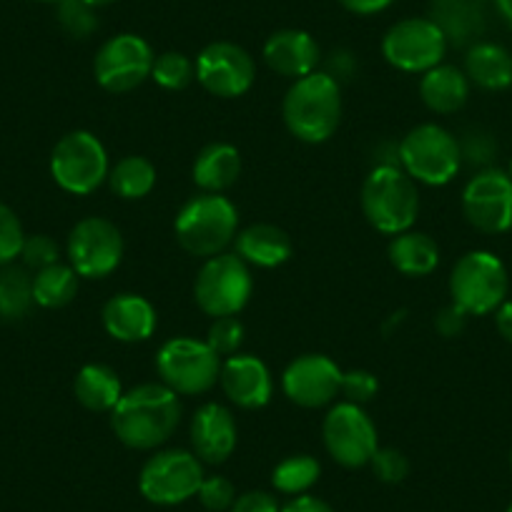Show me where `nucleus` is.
<instances>
[{"instance_id": "nucleus-1", "label": "nucleus", "mask_w": 512, "mask_h": 512, "mask_svg": "<svg viewBox=\"0 0 512 512\" xmlns=\"http://www.w3.org/2000/svg\"><path fill=\"white\" fill-rule=\"evenodd\" d=\"M181 422V400L161 382L136 384L111 410V430L131 450H159Z\"/></svg>"}, {"instance_id": "nucleus-2", "label": "nucleus", "mask_w": 512, "mask_h": 512, "mask_svg": "<svg viewBox=\"0 0 512 512\" xmlns=\"http://www.w3.org/2000/svg\"><path fill=\"white\" fill-rule=\"evenodd\" d=\"M282 118L289 134L304 144H324L342 123V88L327 71L297 78L282 101Z\"/></svg>"}, {"instance_id": "nucleus-3", "label": "nucleus", "mask_w": 512, "mask_h": 512, "mask_svg": "<svg viewBox=\"0 0 512 512\" xmlns=\"http://www.w3.org/2000/svg\"><path fill=\"white\" fill-rule=\"evenodd\" d=\"M239 234V211L224 194H206L186 201L174 221V236L181 249L199 259L224 254Z\"/></svg>"}, {"instance_id": "nucleus-4", "label": "nucleus", "mask_w": 512, "mask_h": 512, "mask_svg": "<svg viewBox=\"0 0 512 512\" xmlns=\"http://www.w3.org/2000/svg\"><path fill=\"white\" fill-rule=\"evenodd\" d=\"M364 219L379 234L397 236L410 231L420 216L417 184L397 164H379L362 184Z\"/></svg>"}, {"instance_id": "nucleus-5", "label": "nucleus", "mask_w": 512, "mask_h": 512, "mask_svg": "<svg viewBox=\"0 0 512 512\" xmlns=\"http://www.w3.org/2000/svg\"><path fill=\"white\" fill-rule=\"evenodd\" d=\"M397 164L415 184L445 186L460 174L462 146L440 123H420L397 146Z\"/></svg>"}, {"instance_id": "nucleus-6", "label": "nucleus", "mask_w": 512, "mask_h": 512, "mask_svg": "<svg viewBox=\"0 0 512 512\" xmlns=\"http://www.w3.org/2000/svg\"><path fill=\"white\" fill-rule=\"evenodd\" d=\"M510 277L500 256L492 251L475 249L457 259L450 274V297L467 317L495 314L507 299Z\"/></svg>"}, {"instance_id": "nucleus-7", "label": "nucleus", "mask_w": 512, "mask_h": 512, "mask_svg": "<svg viewBox=\"0 0 512 512\" xmlns=\"http://www.w3.org/2000/svg\"><path fill=\"white\" fill-rule=\"evenodd\" d=\"M224 359L206 344V339L174 337L156 352V374L179 397L206 395L219 384Z\"/></svg>"}, {"instance_id": "nucleus-8", "label": "nucleus", "mask_w": 512, "mask_h": 512, "mask_svg": "<svg viewBox=\"0 0 512 512\" xmlns=\"http://www.w3.org/2000/svg\"><path fill=\"white\" fill-rule=\"evenodd\" d=\"M254 292L251 267L236 256L224 251L211 259H204L194 282V299L204 314L216 317H236L249 304Z\"/></svg>"}, {"instance_id": "nucleus-9", "label": "nucleus", "mask_w": 512, "mask_h": 512, "mask_svg": "<svg viewBox=\"0 0 512 512\" xmlns=\"http://www.w3.org/2000/svg\"><path fill=\"white\" fill-rule=\"evenodd\" d=\"M108 151L91 131H71L51 154V176L66 194L88 196L108 181Z\"/></svg>"}, {"instance_id": "nucleus-10", "label": "nucleus", "mask_w": 512, "mask_h": 512, "mask_svg": "<svg viewBox=\"0 0 512 512\" xmlns=\"http://www.w3.org/2000/svg\"><path fill=\"white\" fill-rule=\"evenodd\" d=\"M204 477V462L194 452L171 447L154 452L141 467L139 492L154 505H181L199 495Z\"/></svg>"}, {"instance_id": "nucleus-11", "label": "nucleus", "mask_w": 512, "mask_h": 512, "mask_svg": "<svg viewBox=\"0 0 512 512\" xmlns=\"http://www.w3.org/2000/svg\"><path fill=\"white\" fill-rule=\"evenodd\" d=\"M121 229L106 216H86L71 229L66 256L73 272L81 279H106L123 262Z\"/></svg>"}, {"instance_id": "nucleus-12", "label": "nucleus", "mask_w": 512, "mask_h": 512, "mask_svg": "<svg viewBox=\"0 0 512 512\" xmlns=\"http://www.w3.org/2000/svg\"><path fill=\"white\" fill-rule=\"evenodd\" d=\"M322 440L329 457L347 470L367 467L379 450L377 425L367 410L352 402H337L329 407L322 422Z\"/></svg>"}, {"instance_id": "nucleus-13", "label": "nucleus", "mask_w": 512, "mask_h": 512, "mask_svg": "<svg viewBox=\"0 0 512 512\" xmlns=\"http://www.w3.org/2000/svg\"><path fill=\"white\" fill-rule=\"evenodd\" d=\"M447 36L432 18H405L382 38V56L402 73H427L440 66L447 53Z\"/></svg>"}, {"instance_id": "nucleus-14", "label": "nucleus", "mask_w": 512, "mask_h": 512, "mask_svg": "<svg viewBox=\"0 0 512 512\" xmlns=\"http://www.w3.org/2000/svg\"><path fill=\"white\" fill-rule=\"evenodd\" d=\"M154 58V48L146 38L136 33H118L98 48L93 58V76L103 91L116 93V96L136 91L141 83L151 78Z\"/></svg>"}, {"instance_id": "nucleus-15", "label": "nucleus", "mask_w": 512, "mask_h": 512, "mask_svg": "<svg viewBox=\"0 0 512 512\" xmlns=\"http://www.w3.org/2000/svg\"><path fill=\"white\" fill-rule=\"evenodd\" d=\"M462 214L482 234L512 229V179L507 171L482 169L462 189Z\"/></svg>"}, {"instance_id": "nucleus-16", "label": "nucleus", "mask_w": 512, "mask_h": 512, "mask_svg": "<svg viewBox=\"0 0 512 512\" xmlns=\"http://www.w3.org/2000/svg\"><path fill=\"white\" fill-rule=\"evenodd\" d=\"M196 81L216 98H239L256 81V63L246 48L231 41H214L196 56Z\"/></svg>"}, {"instance_id": "nucleus-17", "label": "nucleus", "mask_w": 512, "mask_h": 512, "mask_svg": "<svg viewBox=\"0 0 512 512\" xmlns=\"http://www.w3.org/2000/svg\"><path fill=\"white\" fill-rule=\"evenodd\" d=\"M342 367L327 354H302L282 374V390L289 402L304 410L332 405L342 390Z\"/></svg>"}, {"instance_id": "nucleus-18", "label": "nucleus", "mask_w": 512, "mask_h": 512, "mask_svg": "<svg viewBox=\"0 0 512 512\" xmlns=\"http://www.w3.org/2000/svg\"><path fill=\"white\" fill-rule=\"evenodd\" d=\"M219 384L231 405L241 410H262L274 395V379L267 362L256 354H234L221 362Z\"/></svg>"}, {"instance_id": "nucleus-19", "label": "nucleus", "mask_w": 512, "mask_h": 512, "mask_svg": "<svg viewBox=\"0 0 512 512\" xmlns=\"http://www.w3.org/2000/svg\"><path fill=\"white\" fill-rule=\"evenodd\" d=\"M191 452L204 465H221L229 460L239 442V427L229 407L219 402H206L191 417L189 427Z\"/></svg>"}, {"instance_id": "nucleus-20", "label": "nucleus", "mask_w": 512, "mask_h": 512, "mask_svg": "<svg viewBox=\"0 0 512 512\" xmlns=\"http://www.w3.org/2000/svg\"><path fill=\"white\" fill-rule=\"evenodd\" d=\"M103 329L111 339L123 344L146 342L154 337L159 327V314L156 307L146 297L136 292L113 294L101 309Z\"/></svg>"}, {"instance_id": "nucleus-21", "label": "nucleus", "mask_w": 512, "mask_h": 512, "mask_svg": "<svg viewBox=\"0 0 512 512\" xmlns=\"http://www.w3.org/2000/svg\"><path fill=\"white\" fill-rule=\"evenodd\" d=\"M319 58H322L319 43L314 41L312 33L299 31V28H282L264 43V63L274 73L292 81L317 71Z\"/></svg>"}, {"instance_id": "nucleus-22", "label": "nucleus", "mask_w": 512, "mask_h": 512, "mask_svg": "<svg viewBox=\"0 0 512 512\" xmlns=\"http://www.w3.org/2000/svg\"><path fill=\"white\" fill-rule=\"evenodd\" d=\"M234 254L241 256L249 267L277 269L292 259L294 244L282 226L251 224L236 234Z\"/></svg>"}, {"instance_id": "nucleus-23", "label": "nucleus", "mask_w": 512, "mask_h": 512, "mask_svg": "<svg viewBox=\"0 0 512 512\" xmlns=\"http://www.w3.org/2000/svg\"><path fill=\"white\" fill-rule=\"evenodd\" d=\"M191 176H194V184L206 194H224L241 176L239 149L226 141L206 144L196 156Z\"/></svg>"}, {"instance_id": "nucleus-24", "label": "nucleus", "mask_w": 512, "mask_h": 512, "mask_svg": "<svg viewBox=\"0 0 512 512\" xmlns=\"http://www.w3.org/2000/svg\"><path fill=\"white\" fill-rule=\"evenodd\" d=\"M420 98L432 113H442V116L457 113L460 108H465L467 98H470V78L460 68L440 63L422 73Z\"/></svg>"}, {"instance_id": "nucleus-25", "label": "nucleus", "mask_w": 512, "mask_h": 512, "mask_svg": "<svg viewBox=\"0 0 512 512\" xmlns=\"http://www.w3.org/2000/svg\"><path fill=\"white\" fill-rule=\"evenodd\" d=\"M465 76L482 91H505L512 86V53L500 43H472L465 56Z\"/></svg>"}, {"instance_id": "nucleus-26", "label": "nucleus", "mask_w": 512, "mask_h": 512, "mask_svg": "<svg viewBox=\"0 0 512 512\" xmlns=\"http://www.w3.org/2000/svg\"><path fill=\"white\" fill-rule=\"evenodd\" d=\"M390 264L405 277H430L440 264V246L425 231H402L387 246Z\"/></svg>"}, {"instance_id": "nucleus-27", "label": "nucleus", "mask_w": 512, "mask_h": 512, "mask_svg": "<svg viewBox=\"0 0 512 512\" xmlns=\"http://www.w3.org/2000/svg\"><path fill=\"white\" fill-rule=\"evenodd\" d=\"M73 392H76V400L81 402V407H86L88 412H108L111 415V410L123 395V384L116 369L101 362H91L78 369L76 379H73Z\"/></svg>"}, {"instance_id": "nucleus-28", "label": "nucleus", "mask_w": 512, "mask_h": 512, "mask_svg": "<svg viewBox=\"0 0 512 512\" xmlns=\"http://www.w3.org/2000/svg\"><path fill=\"white\" fill-rule=\"evenodd\" d=\"M432 21L442 28L447 43H470L482 33V0H432Z\"/></svg>"}, {"instance_id": "nucleus-29", "label": "nucleus", "mask_w": 512, "mask_h": 512, "mask_svg": "<svg viewBox=\"0 0 512 512\" xmlns=\"http://www.w3.org/2000/svg\"><path fill=\"white\" fill-rule=\"evenodd\" d=\"M108 186L123 201L146 199L156 186V166L146 156H123L108 171Z\"/></svg>"}, {"instance_id": "nucleus-30", "label": "nucleus", "mask_w": 512, "mask_h": 512, "mask_svg": "<svg viewBox=\"0 0 512 512\" xmlns=\"http://www.w3.org/2000/svg\"><path fill=\"white\" fill-rule=\"evenodd\" d=\"M78 277L71 264H51L33 274V299L43 309H63L76 299L78 294Z\"/></svg>"}, {"instance_id": "nucleus-31", "label": "nucleus", "mask_w": 512, "mask_h": 512, "mask_svg": "<svg viewBox=\"0 0 512 512\" xmlns=\"http://www.w3.org/2000/svg\"><path fill=\"white\" fill-rule=\"evenodd\" d=\"M33 304V274L16 264L0 267V317L16 322L31 312Z\"/></svg>"}, {"instance_id": "nucleus-32", "label": "nucleus", "mask_w": 512, "mask_h": 512, "mask_svg": "<svg viewBox=\"0 0 512 512\" xmlns=\"http://www.w3.org/2000/svg\"><path fill=\"white\" fill-rule=\"evenodd\" d=\"M319 475H322V465H319L317 457L299 452V455H289L282 462H277L272 472V485L282 495H307L317 485Z\"/></svg>"}, {"instance_id": "nucleus-33", "label": "nucleus", "mask_w": 512, "mask_h": 512, "mask_svg": "<svg viewBox=\"0 0 512 512\" xmlns=\"http://www.w3.org/2000/svg\"><path fill=\"white\" fill-rule=\"evenodd\" d=\"M151 78H154L161 88H166V91H184V88L196 78V66L186 53L166 51L154 58Z\"/></svg>"}, {"instance_id": "nucleus-34", "label": "nucleus", "mask_w": 512, "mask_h": 512, "mask_svg": "<svg viewBox=\"0 0 512 512\" xmlns=\"http://www.w3.org/2000/svg\"><path fill=\"white\" fill-rule=\"evenodd\" d=\"M58 6V23L63 31L73 38H88L96 33L98 18L96 8H91L86 0H61Z\"/></svg>"}, {"instance_id": "nucleus-35", "label": "nucleus", "mask_w": 512, "mask_h": 512, "mask_svg": "<svg viewBox=\"0 0 512 512\" xmlns=\"http://www.w3.org/2000/svg\"><path fill=\"white\" fill-rule=\"evenodd\" d=\"M246 329L239 322V317H216L209 324V332H206V344L219 354L221 359L234 357L239 354L241 344H244Z\"/></svg>"}, {"instance_id": "nucleus-36", "label": "nucleus", "mask_w": 512, "mask_h": 512, "mask_svg": "<svg viewBox=\"0 0 512 512\" xmlns=\"http://www.w3.org/2000/svg\"><path fill=\"white\" fill-rule=\"evenodd\" d=\"M26 231L11 206L0 201V267H8L21 256Z\"/></svg>"}, {"instance_id": "nucleus-37", "label": "nucleus", "mask_w": 512, "mask_h": 512, "mask_svg": "<svg viewBox=\"0 0 512 512\" xmlns=\"http://www.w3.org/2000/svg\"><path fill=\"white\" fill-rule=\"evenodd\" d=\"M21 259L23 267H26L28 272H31V269L33 272H41V269L61 262V246H58V241L48 234L26 236L21 249Z\"/></svg>"}, {"instance_id": "nucleus-38", "label": "nucleus", "mask_w": 512, "mask_h": 512, "mask_svg": "<svg viewBox=\"0 0 512 512\" xmlns=\"http://www.w3.org/2000/svg\"><path fill=\"white\" fill-rule=\"evenodd\" d=\"M377 392L379 382L369 369H349V372L342 374V390H339V395L344 397V402L364 407L377 397Z\"/></svg>"}, {"instance_id": "nucleus-39", "label": "nucleus", "mask_w": 512, "mask_h": 512, "mask_svg": "<svg viewBox=\"0 0 512 512\" xmlns=\"http://www.w3.org/2000/svg\"><path fill=\"white\" fill-rule=\"evenodd\" d=\"M369 467L374 470L377 480L387 482V485H397L410 475V460H407L405 452L395 450V447H379Z\"/></svg>"}, {"instance_id": "nucleus-40", "label": "nucleus", "mask_w": 512, "mask_h": 512, "mask_svg": "<svg viewBox=\"0 0 512 512\" xmlns=\"http://www.w3.org/2000/svg\"><path fill=\"white\" fill-rule=\"evenodd\" d=\"M199 502L206 507L209 512H226L231 510L236 500V490H234V482L224 475H211L204 477L199 487Z\"/></svg>"}, {"instance_id": "nucleus-41", "label": "nucleus", "mask_w": 512, "mask_h": 512, "mask_svg": "<svg viewBox=\"0 0 512 512\" xmlns=\"http://www.w3.org/2000/svg\"><path fill=\"white\" fill-rule=\"evenodd\" d=\"M282 505L277 502V497L272 492L264 490H249L244 495H236L234 505L229 512H279Z\"/></svg>"}, {"instance_id": "nucleus-42", "label": "nucleus", "mask_w": 512, "mask_h": 512, "mask_svg": "<svg viewBox=\"0 0 512 512\" xmlns=\"http://www.w3.org/2000/svg\"><path fill=\"white\" fill-rule=\"evenodd\" d=\"M465 324H467V314L462 312L460 307H455V304L440 309L435 317V329L442 334V337H457V334L465 329Z\"/></svg>"}, {"instance_id": "nucleus-43", "label": "nucleus", "mask_w": 512, "mask_h": 512, "mask_svg": "<svg viewBox=\"0 0 512 512\" xmlns=\"http://www.w3.org/2000/svg\"><path fill=\"white\" fill-rule=\"evenodd\" d=\"M492 154H495V144H492V139L487 134L470 136V141L462 146V159L470 156V161H487L492 159Z\"/></svg>"}, {"instance_id": "nucleus-44", "label": "nucleus", "mask_w": 512, "mask_h": 512, "mask_svg": "<svg viewBox=\"0 0 512 512\" xmlns=\"http://www.w3.org/2000/svg\"><path fill=\"white\" fill-rule=\"evenodd\" d=\"M392 3L395 0H339V6L354 16H377V13L387 11Z\"/></svg>"}, {"instance_id": "nucleus-45", "label": "nucleus", "mask_w": 512, "mask_h": 512, "mask_svg": "<svg viewBox=\"0 0 512 512\" xmlns=\"http://www.w3.org/2000/svg\"><path fill=\"white\" fill-rule=\"evenodd\" d=\"M279 512H334V510L329 502L322 500V497H314L307 492V495L292 497L287 505H282V510Z\"/></svg>"}, {"instance_id": "nucleus-46", "label": "nucleus", "mask_w": 512, "mask_h": 512, "mask_svg": "<svg viewBox=\"0 0 512 512\" xmlns=\"http://www.w3.org/2000/svg\"><path fill=\"white\" fill-rule=\"evenodd\" d=\"M495 327H497V332H500V337L505 339V342L512 344V299H505V302L497 307Z\"/></svg>"}, {"instance_id": "nucleus-47", "label": "nucleus", "mask_w": 512, "mask_h": 512, "mask_svg": "<svg viewBox=\"0 0 512 512\" xmlns=\"http://www.w3.org/2000/svg\"><path fill=\"white\" fill-rule=\"evenodd\" d=\"M492 3H495L500 18L507 23V28L512 31V0H492Z\"/></svg>"}, {"instance_id": "nucleus-48", "label": "nucleus", "mask_w": 512, "mask_h": 512, "mask_svg": "<svg viewBox=\"0 0 512 512\" xmlns=\"http://www.w3.org/2000/svg\"><path fill=\"white\" fill-rule=\"evenodd\" d=\"M86 3L91 8H106V6H113V3H118V0H86Z\"/></svg>"}, {"instance_id": "nucleus-49", "label": "nucleus", "mask_w": 512, "mask_h": 512, "mask_svg": "<svg viewBox=\"0 0 512 512\" xmlns=\"http://www.w3.org/2000/svg\"><path fill=\"white\" fill-rule=\"evenodd\" d=\"M36 3H61V0H36Z\"/></svg>"}, {"instance_id": "nucleus-50", "label": "nucleus", "mask_w": 512, "mask_h": 512, "mask_svg": "<svg viewBox=\"0 0 512 512\" xmlns=\"http://www.w3.org/2000/svg\"><path fill=\"white\" fill-rule=\"evenodd\" d=\"M507 174H510V179H512V161H510V166H507Z\"/></svg>"}, {"instance_id": "nucleus-51", "label": "nucleus", "mask_w": 512, "mask_h": 512, "mask_svg": "<svg viewBox=\"0 0 512 512\" xmlns=\"http://www.w3.org/2000/svg\"><path fill=\"white\" fill-rule=\"evenodd\" d=\"M510 470H512V450H510Z\"/></svg>"}, {"instance_id": "nucleus-52", "label": "nucleus", "mask_w": 512, "mask_h": 512, "mask_svg": "<svg viewBox=\"0 0 512 512\" xmlns=\"http://www.w3.org/2000/svg\"><path fill=\"white\" fill-rule=\"evenodd\" d=\"M505 512H512V502H510V507H507V510Z\"/></svg>"}]
</instances>
